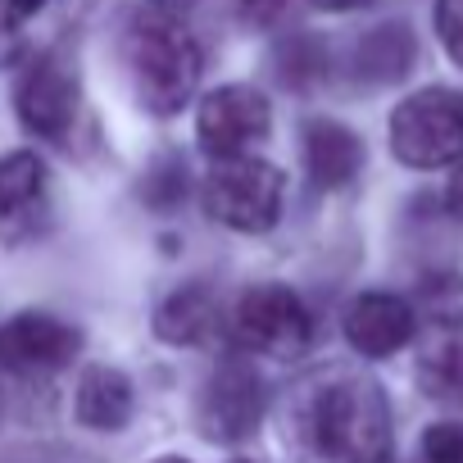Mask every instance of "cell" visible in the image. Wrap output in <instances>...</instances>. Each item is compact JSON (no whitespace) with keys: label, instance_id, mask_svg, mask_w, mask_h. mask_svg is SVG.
Instances as JSON below:
<instances>
[{"label":"cell","instance_id":"obj_19","mask_svg":"<svg viewBox=\"0 0 463 463\" xmlns=\"http://www.w3.org/2000/svg\"><path fill=\"white\" fill-rule=\"evenodd\" d=\"M282 78L287 82H314L323 69H327V60H323V51H318V42H309V37H296L291 46H282Z\"/></svg>","mask_w":463,"mask_h":463},{"label":"cell","instance_id":"obj_21","mask_svg":"<svg viewBox=\"0 0 463 463\" xmlns=\"http://www.w3.org/2000/svg\"><path fill=\"white\" fill-rule=\"evenodd\" d=\"M436 33L445 55L463 69V0H436Z\"/></svg>","mask_w":463,"mask_h":463},{"label":"cell","instance_id":"obj_14","mask_svg":"<svg viewBox=\"0 0 463 463\" xmlns=\"http://www.w3.org/2000/svg\"><path fill=\"white\" fill-rule=\"evenodd\" d=\"M218 300L204 287H182L155 309V336L168 345H209L218 336Z\"/></svg>","mask_w":463,"mask_h":463},{"label":"cell","instance_id":"obj_7","mask_svg":"<svg viewBox=\"0 0 463 463\" xmlns=\"http://www.w3.org/2000/svg\"><path fill=\"white\" fill-rule=\"evenodd\" d=\"M273 128V109L264 100V91L246 87V82H232L218 87L200 100L195 114V137L209 155L227 159V155H246L255 141H264Z\"/></svg>","mask_w":463,"mask_h":463},{"label":"cell","instance_id":"obj_16","mask_svg":"<svg viewBox=\"0 0 463 463\" xmlns=\"http://www.w3.org/2000/svg\"><path fill=\"white\" fill-rule=\"evenodd\" d=\"M413 51L418 46H413V33L404 24H382V28H373L359 42L354 64H359V73L368 82H395V78H404L413 69Z\"/></svg>","mask_w":463,"mask_h":463},{"label":"cell","instance_id":"obj_3","mask_svg":"<svg viewBox=\"0 0 463 463\" xmlns=\"http://www.w3.org/2000/svg\"><path fill=\"white\" fill-rule=\"evenodd\" d=\"M282 168L255 155H227L204 177V209L232 232H269L282 218Z\"/></svg>","mask_w":463,"mask_h":463},{"label":"cell","instance_id":"obj_10","mask_svg":"<svg viewBox=\"0 0 463 463\" xmlns=\"http://www.w3.org/2000/svg\"><path fill=\"white\" fill-rule=\"evenodd\" d=\"M413 327H418L413 305L391 291H364L341 314V332L364 359H386V354L404 350L413 341Z\"/></svg>","mask_w":463,"mask_h":463},{"label":"cell","instance_id":"obj_2","mask_svg":"<svg viewBox=\"0 0 463 463\" xmlns=\"http://www.w3.org/2000/svg\"><path fill=\"white\" fill-rule=\"evenodd\" d=\"M123 51H128L137 96L150 114L168 118L195 96L200 73H204V55H200L195 37L186 33V24L173 10H159V5L137 10L128 19Z\"/></svg>","mask_w":463,"mask_h":463},{"label":"cell","instance_id":"obj_29","mask_svg":"<svg viewBox=\"0 0 463 463\" xmlns=\"http://www.w3.org/2000/svg\"><path fill=\"white\" fill-rule=\"evenodd\" d=\"M237 463H246V458H237Z\"/></svg>","mask_w":463,"mask_h":463},{"label":"cell","instance_id":"obj_1","mask_svg":"<svg viewBox=\"0 0 463 463\" xmlns=\"http://www.w3.org/2000/svg\"><path fill=\"white\" fill-rule=\"evenodd\" d=\"M287 445L296 463H382L391 458V409L373 377L314 373L287 404Z\"/></svg>","mask_w":463,"mask_h":463},{"label":"cell","instance_id":"obj_12","mask_svg":"<svg viewBox=\"0 0 463 463\" xmlns=\"http://www.w3.org/2000/svg\"><path fill=\"white\" fill-rule=\"evenodd\" d=\"M46 200V164L33 150H14L0 159V232L24 237Z\"/></svg>","mask_w":463,"mask_h":463},{"label":"cell","instance_id":"obj_4","mask_svg":"<svg viewBox=\"0 0 463 463\" xmlns=\"http://www.w3.org/2000/svg\"><path fill=\"white\" fill-rule=\"evenodd\" d=\"M391 150L409 168H445L463 159V96L449 87H422L391 114Z\"/></svg>","mask_w":463,"mask_h":463},{"label":"cell","instance_id":"obj_20","mask_svg":"<svg viewBox=\"0 0 463 463\" xmlns=\"http://www.w3.org/2000/svg\"><path fill=\"white\" fill-rule=\"evenodd\" d=\"M427 463H463V422H431L422 436Z\"/></svg>","mask_w":463,"mask_h":463},{"label":"cell","instance_id":"obj_9","mask_svg":"<svg viewBox=\"0 0 463 463\" xmlns=\"http://www.w3.org/2000/svg\"><path fill=\"white\" fill-rule=\"evenodd\" d=\"M82 332L55 314H14L10 323H0V368L5 373H60L78 359Z\"/></svg>","mask_w":463,"mask_h":463},{"label":"cell","instance_id":"obj_11","mask_svg":"<svg viewBox=\"0 0 463 463\" xmlns=\"http://www.w3.org/2000/svg\"><path fill=\"white\" fill-rule=\"evenodd\" d=\"M305 168L323 191L350 186L364 168V141L336 118H309L305 123Z\"/></svg>","mask_w":463,"mask_h":463},{"label":"cell","instance_id":"obj_18","mask_svg":"<svg viewBox=\"0 0 463 463\" xmlns=\"http://www.w3.org/2000/svg\"><path fill=\"white\" fill-rule=\"evenodd\" d=\"M141 195H146L155 209H173V204H182V195H186V164H182L177 155H159L155 168L146 173Z\"/></svg>","mask_w":463,"mask_h":463},{"label":"cell","instance_id":"obj_6","mask_svg":"<svg viewBox=\"0 0 463 463\" xmlns=\"http://www.w3.org/2000/svg\"><path fill=\"white\" fill-rule=\"evenodd\" d=\"M264 377L246 359H227L200 391V431L218 445H241L264 422Z\"/></svg>","mask_w":463,"mask_h":463},{"label":"cell","instance_id":"obj_5","mask_svg":"<svg viewBox=\"0 0 463 463\" xmlns=\"http://www.w3.org/2000/svg\"><path fill=\"white\" fill-rule=\"evenodd\" d=\"M232 332H237V341L255 354L296 359L314 341V318L291 287L269 282V287H255V291L241 296L237 314H232Z\"/></svg>","mask_w":463,"mask_h":463},{"label":"cell","instance_id":"obj_8","mask_svg":"<svg viewBox=\"0 0 463 463\" xmlns=\"http://www.w3.org/2000/svg\"><path fill=\"white\" fill-rule=\"evenodd\" d=\"M19 118L33 137L42 141H69L73 118H78V78L60 55H42L24 69L19 91H14Z\"/></svg>","mask_w":463,"mask_h":463},{"label":"cell","instance_id":"obj_27","mask_svg":"<svg viewBox=\"0 0 463 463\" xmlns=\"http://www.w3.org/2000/svg\"><path fill=\"white\" fill-rule=\"evenodd\" d=\"M155 463H186V458H173V454H168V458H155Z\"/></svg>","mask_w":463,"mask_h":463},{"label":"cell","instance_id":"obj_13","mask_svg":"<svg viewBox=\"0 0 463 463\" xmlns=\"http://www.w3.org/2000/svg\"><path fill=\"white\" fill-rule=\"evenodd\" d=\"M78 422L91 427V431H118L132 422V409H137V391L128 382V373L118 368H87L82 382H78Z\"/></svg>","mask_w":463,"mask_h":463},{"label":"cell","instance_id":"obj_23","mask_svg":"<svg viewBox=\"0 0 463 463\" xmlns=\"http://www.w3.org/2000/svg\"><path fill=\"white\" fill-rule=\"evenodd\" d=\"M282 10H287V0H237V14L250 28H273L282 19Z\"/></svg>","mask_w":463,"mask_h":463},{"label":"cell","instance_id":"obj_28","mask_svg":"<svg viewBox=\"0 0 463 463\" xmlns=\"http://www.w3.org/2000/svg\"><path fill=\"white\" fill-rule=\"evenodd\" d=\"M382 463H391V458H382Z\"/></svg>","mask_w":463,"mask_h":463},{"label":"cell","instance_id":"obj_24","mask_svg":"<svg viewBox=\"0 0 463 463\" xmlns=\"http://www.w3.org/2000/svg\"><path fill=\"white\" fill-rule=\"evenodd\" d=\"M445 204L463 218V159L454 164V177H449V186H445Z\"/></svg>","mask_w":463,"mask_h":463},{"label":"cell","instance_id":"obj_25","mask_svg":"<svg viewBox=\"0 0 463 463\" xmlns=\"http://www.w3.org/2000/svg\"><path fill=\"white\" fill-rule=\"evenodd\" d=\"M318 10H332V14H345V10H364V5H373V0H314Z\"/></svg>","mask_w":463,"mask_h":463},{"label":"cell","instance_id":"obj_15","mask_svg":"<svg viewBox=\"0 0 463 463\" xmlns=\"http://www.w3.org/2000/svg\"><path fill=\"white\" fill-rule=\"evenodd\" d=\"M418 386L436 404H458L463 409V327H445L431 345H422Z\"/></svg>","mask_w":463,"mask_h":463},{"label":"cell","instance_id":"obj_22","mask_svg":"<svg viewBox=\"0 0 463 463\" xmlns=\"http://www.w3.org/2000/svg\"><path fill=\"white\" fill-rule=\"evenodd\" d=\"M51 0H0V33H19L28 19H37Z\"/></svg>","mask_w":463,"mask_h":463},{"label":"cell","instance_id":"obj_26","mask_svg":"<svg viewBox=\"0 0 463 463\" xmlns=\"http://www.w3.org/2000/svg\"><path fill=\"white\" fill-rule=\"evenodd\" d=\"M155 5H159V10H173V14H177V10H186V5H195V0H155Z\"/></svg>","mask_w":463,"mask_h":463},{"label":"cell","instance_id":"obj_17","mask_svg":"<svg viewBox=\"0 0 463 463\" xmlns=\"http://www.w3.org/2000/svg\"><path fill=\"white\" fill-rule=\"evenodd\" d=\"M418 309L436 327H458L463 323V273H431V278H422Z\"/></svg>","mask_w":463,"mask_h":463}]
</instances>
